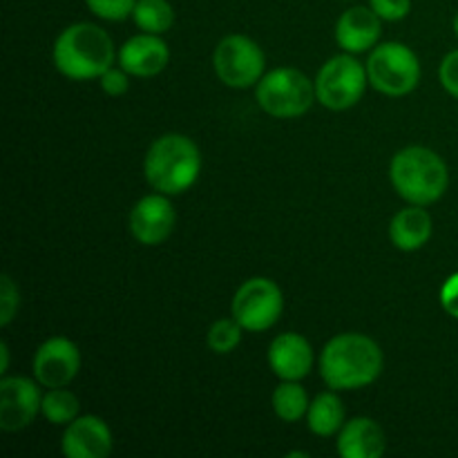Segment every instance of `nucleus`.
I'll return each instance as SVG.
<instances>
[{"label": "nucleus", "mask_w": 458, "mask_h": 458, "mask_svg": "<svg viewBox=\"0 0 458 458\" xmlns=\"http://www.w3.org/2000/svg\"><path fill=\"white\" fill-rule=\"evenodd\" d=\"M383 365L376 340L365 334H340L322 349L320 376L334 392H352L374 383Z\"/></svg>", "instance_id": "1"}, {"label": "nucleus", "mask_w": 458, "mask_h": 458, "mask_svg": "<svg viewBox=\"0 0 458 458\" xmlns=\"http://www.w3.org/2000/svg\"><path fill=\"white\" fill-rule=\"evenodd\" d=\"M114 56L110 34L94 22L65 27L54 43V65L72 81L101 79L112 67Z\"/></svg>", "instance_id": "2"}, {"label": "nucleus", "mask_w": 458, "mask_h": 458, "mask_svg": "<svg viewBox=\"0 0 458 458\" xmlns=\"http://www.w3.org/2000/svg\"><path fill=\"white\" fill-rule=\"evenodd\" d=\"M389 179L403 199L416 206H429L445 195L450 186V170L434 150L410 146L394 155Z\"/></svg>", "instance_id": "3"}, {"label": "nucleus", "mask_w": 458, "mask_h": 458, "mask_svg": "<svg viewBox=\"0 0 458 458\" xmlns=\"http://www.w3.org/2000/svg\"><path fill=\"white\" fill-rule=\"evenodd\" d=\"M201 170L199 148L183 134H164L148 150L143 174L157 192L179 195L197 182Z\"/></svg>", "instance_id": "4"}, {"label": "nucleus", "mask_w": 458, "mask_h": 458, "mask_svg": "<svg viewBox=\"0 0 458 458\" xmlns=\"http://www.w3.org/2000/svg\"><path fill=\"white\" fill-rule=\"evenodd\" d=\"M255 98L267 114L276 119H295L318 101L316 83L295 67H276L255 85Z\"/></svg>", "instance_id": "5"}, {"label": "nucleus", "mask_w": 458, "mask_h": 458, "mask_svg": "<svg viewBox=\"0 0 458 458\" xmlns=\"http://www.w3.org/2000/svg\"><path fill=\"white\" fill-rule=\"evenodd\" d=\"M367 76L380 94L405 97L420 83L419 56L403 43L376 45L367 61Z\"/></svg>", "instance_id": "6"}, {"label": "nucleus", "mask_w": 458, "mask_h": 458, "mask_svg": "<svg viewBox=\"0 0 458 458\" xmlns=\"http://www.w3.org/2000/svg\"><path fill=\"white\" fill-rule=\"evenodd\" d=\"M316 98L329 110H349L356 106L365 94L369 76H367V65L353 58V54L344 52L338 56L329 58L320 67L316 76Z\"/></svg>", "instance_id": "7"}, {"label": "nucleus", "mask_w": 458, "mask_h": 458, "mask_svg": "<svg viewBox=\"0 0 458 458\" xmlns=\"http://www.w3.org/2000/svg\"><path fill=\"white\" fill-rule=\"evenodd\" d=\"M215 74L219 76L224 85L235 89L258 85L264 76V58L262 47L253 38L242 34H231L219 40L213 54Z\"/></svg>", "instance_id": "8"}, {"label": "nucleus", "mask_w": 458, "mask_h": 458, "mask_svg": "<svg viewBox=\"0 0 458 458\" xmlns=\"http://www.w3.org/2000/svg\"><path fill=\"white\" fill-rule=\"evenodd\" d=\"M284 298L280 286L268 277H250L233 298V318L250 334H262L280 320Z\"/></svg>", "instance_id": "9"}, {"label": "nucleus", "mask_w": 458, "mask_h": 458, "mask_svg": "<svg viewBox=\"0 0 458 458\" xmlns=\"http://www.w3.org/2000/svg\"><path fill=\"white\" fill-rule=\"evenodd\" d=\"M36 383L22 376H4L0 380V429L21 432L34 423L43 407V394Z\"/></svg>", "instance_id": "10"}, {"label": "nucleus", "mask_w": 458, "mask_h": 458, "mask_svg": "<svg viewBox=\"0 0 458 458\" xmlns=\"http://www.w3.org/2000/svg\"><path fill=\"white\" fill-rule=\"evenodd\" d=\"M81 369V353L72 340L63 338V335H54V338L45 340L34 353V362H31V371H34L36 380L43 387H65L76 378Z\"/></svg>", "instance_id": "11"}, {"label": "nucleus", "mask_w": 458, "mask_h": 458, "mask_svg": "<svg viewBox=\"0 0 458 458\" xmlns=\"http://www.w3.org/2000/svg\"><path fill=\"white\" fill-rule=\"evenodd\" d=\"M174 222H177V213L168 195L155 192V195L141 197L134 204L130 213V233L139 244L157 246L173 235Z\"/></svg>", "instance_id": "12"}, {"label": "nucleus", "mask_w": 458, "mask_h": 458, "mask_svg": "<svg viewBox=\"0 0 458 458\" xmlns=\"http://www.w3.org/2000/svg\"><path fill=\"white\" fill-rule=\"evenodd\" d=\"M61 450L67 458H106L112 452V432L98 416H76L63 434Z\"/></svg>", "instance_id": "13"}, {"label": "nucleus", "mask_w": 458, "mask_h": 458, "mask_svg": "<svg viewBox=\"0 0 458 458\" xmlns=\"http://www.w3.org/2000/svg\"><path fill=\"white\" fill-rule=\"evenodd\" d=\"M119 65L128 72L130 76H139V79H152V76L161 74L170 61L168 45L164 43L159 34H143L132 36L125 40L119 49Z\"/></svg>", "instance_id": "14"}, {"label": "nucleus", "mask_w": 458, "mask_h": 458, "mask_svg": "<svg viewBox=\"0 0 458 458\" xmlns=\"http://www.w3.org/2000/svg\"><path fill=\"white\" fill-rule=\"evenodd\" d=\"M383 34V18L371 7H352L335 22V40L349 54H362L376 47Z\"/></svg>", "instance_id": "15"}, {"label": "nucleus", "mask_w": 458, "mask_h": 458, "mask_svg": "<svg viewBox=\"0 0 458 458\" xmlns=\"http://www.w3.org/2000/svg\"><path fill=\"white\" fill-rule=\"evenodd\" d=\"M268 365L282 380H302L313 367V349L304 335L280 334L268 347Z\"/></svg>", "instance_id": "16"}, {"label": "nucleus", "mask_w": 458, "mask_h": 458, "mask_svg": "<svg viewBox=\"0 0 458 458\" xmlns=\"http://www.w3.org/2000/svg\"><path fill=\"white\" fill-rule=\"evenodd\" d=\"M387 447L383 428L374 419L358 416L338 432V454L343 458H380Z\"/></svg>", "instance_id": "17"}, {"label": "nucleus", "mask_w": 458, "mask_h": 458, "mask_svg": "<svg viewBox=\"0 0 458 458\" xmlns=\"http://www.w3.org/2000/svg\"><path fill=\"white\" fill-rule=\"evenodd\" d=\"M432 237V217L423 206L410 204V208H403L394 215L389 224V240L401 250H419Z\"/></svg>", "instance_id": "18"}, {"label": "nucleus", "mask_w": 458, "mask_h": 458, "mask_svg": "<svg viewBox=\"0 0 458 458\" xmlns=\"http://www.w3.org/2000/svg\"><path fill=\"white\" fill-rule=\"evenodd\" d=\"M307 425L316 437H334L344 425L343 401L334 392L318 394L307 411Z\"/></svg>", "instance_id": "19"}, {"label": "nucleus", "mask_w": 458, "mask_h": 458, "mask_svg": "<svg viewBox=\"0 0 458 458\" xmlns=\"http://www.w3.org/2000/svg\"><path fill=\"white\" fill-rule=\"evenodd\" d=\"M309 405L311 403H309L307 392L298 380H282V385H277L273 392V411L284 423H295V420L304 419Z\"/></svg>", "instance_id": "20"}, {"label": "nucleus", "mask_w": 458, "mask_h": 458, "mask_svg": "<svg viewBox=\"0 0 458 458\" xmlns=\"http://www.w3.org/2000/svg\"><path fill=\"white\" fill-rule=\"evenodd\" d=\"M132 18L141 31L161 36L174 25V9L168 0H137Z\"/></svg>", "instance_id": "21"}, {"label": "nucleus", "mask_w": 458, "mask_h": 458, "mask_svg": "<svg viewBox=\"0 0 458 458\" xmlns=\"http://www.w3.org/2000/svg\"><path fill=\"white\" fill-rule=\"evenodd\" d=\"M79 398L63 387L49 389L43 396L40 414L52 425H70L79 416Z\"/></svg>", "instance_id": "22"}, {"label": "nucleus", "mask_w": 458, "mask_h": 458, "mask_svg": "<svg viewBox=\"0 0 458 458\" xmlns=\"http://www.w3.org/2000/svg\"><path fill=\"white\" fill-rule=\"evenodd\" d=\"M242 331H244V327L235 318H222V320L210 325L208 334H206V344L213 353L226 356V353L235 352L237 344L242 343Z\"/></svg>", "instance_id": "23"}, {"label": "nucleus", "mask_w": 458, "mask_h": 458, "mask_svg": "<svg viewBox=\"0 0 458 458\" xmlns=\"http://www.w3.org/2000/svg\"><path fill=\"white\" fill-rule=\"evenodd\" d=\"M85 4H88L94 16L103 18V21L119 22L132 16L137 0H85Z\"/></svg>", "instance_id": "24"}, {"label": "nucleus", "mask_w": 458, "mask_h": 458, "mask_svg": "<svg viewBox=\"0 0 458 458\" xmlns=\"http://www.w3.org/2000/svg\"><path fill=\"white\" fill-rule=\"evenodd\" d=\"M18 304H21V293H18V286L13 284V280L9 276L0 277V325L7 327L13 320L18 311Z\"/></svg>", "instance_id": "25"}, {"label": "nucleus", "mask_w": 458, "mask_h": 458, "mask_svg": "<svg viewBox=\"0 0 458 458\" xmlns=\"http://www.w3.org/2000/svg\"><path fill=\"white\" fill-rule=\"evenodd\" d=\"M369 7L378 13L383 21L396 22L403 21L411 12V0H369Z\"/></svg>", "instance_id": "26"}, {"label": "nucleus", "mask_w": 458, "mask_h": 458, "mask_svg": "<svg viewBox=\"0 0 458 458\" xmlns=\"http://www.w3.org/2000/svg\"><path fill=\"white\" fill-rule=\"evenodd\" d=\"M438 81L445 88L447 94L458 98V49L447 54L438 67Z\"/></svg>", "instance_id": "27"}, {"label": "nucleus", "mask_w": 458, "mask_h": 458, "mask_svg": "<svg viewBox=\"0 0 458 458\" xmlns=\"http://www.w3.org/2000/svg\"><path fill=\"white\" fill-rule=\"evenodd\" d=\"M128 72L123 67H110L106 74L101 76V89L107 94V97H121V94L128 92L130 81H128Z\"/></svg>", "instance_id": "28"}, {"label": "nucleus", "mask_w": 458, "mask_h": 458, "mask_svg": "<svg viewBox=\"0 0 458 458\" xmlns=\"http://www.w3.org/2000/svg\"><path fill=\"white\" fill-rule=\"evenodd\" d=\"M441 307L458 320V273L450 276L441 286Z\"/></svg>", "instance_id": "29"}, {"label": "nucleus", "mask_w": 458, "mask_h": 458, "mask_svg": "<svg viewBox=\"0 0 458 458\" xmlns=\"http://www.w3.org/2000/svg\"><path fill=\"white\" fill-rule=\"evenodd\" d=\"M0 358H3V362H0V374H7V369H9V347H7V343H0Z\"/></svg>", "instance_id": "30"}, {"label": "nucleus", "mask_w": 458, "mask_h": 458, "mask_svg": "<svg viewBox=\"0 0 458 458\" xmlns=\"http://www.w3.org/2000/svg\"><path fill=\"white\" fill-rule=\"evenodd\" d=\"M452 27H454V34H456V38H458V12H456V16H454V22H452Z\"/></svg>", "instance_id": "31"}]
</instances>
